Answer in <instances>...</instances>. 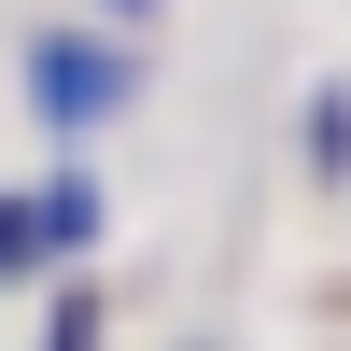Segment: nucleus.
Segmentation results:
<instances>
[{
    "mask_svg": "<svg viewBox=\"0 0 351 351\" xmlns=\"http://www.w3.org/2000/svg\"><path fill=\"white\" fill-rule=\"evenodd\" d=\"M0 253H28V211H0Z\"/></svg>",
    "mask_w": 351,
    "mask_h": 351,
    "instance_id": "1",
    "label": "nucleus"
}]
</instances>
